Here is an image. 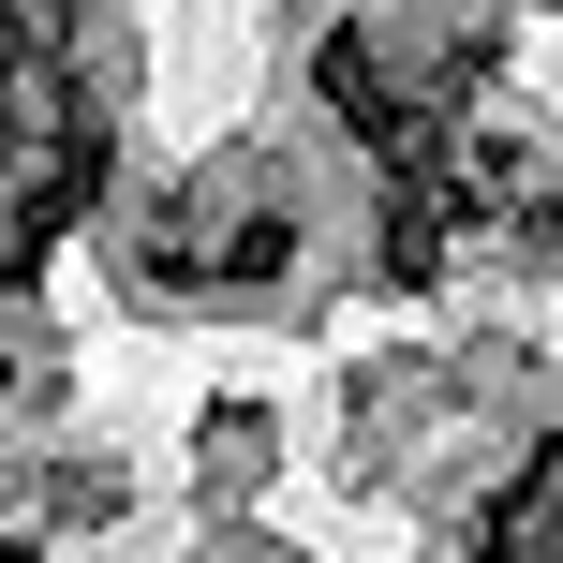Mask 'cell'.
<instances>
[{"label": "cell", "mask_w": 563, "mask_h": 563, "mask_svg": "<svg viewBox=\"0 0 563 563\" xmlns=\"http://www.w3.org/2000/svg\"><path fill=\"white\" fill-rule=\"evenodd\" d=\"M0 563H30V549H0Z\"/></svg>", "instance_id": "6da1fadb"}]
</instances>
